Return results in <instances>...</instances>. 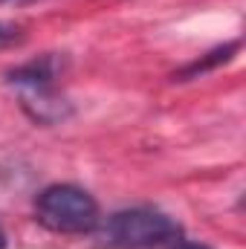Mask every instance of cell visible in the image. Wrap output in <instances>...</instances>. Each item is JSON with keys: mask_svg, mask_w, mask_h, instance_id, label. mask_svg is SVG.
Masks as SVG:
<instances>
[{"mask_svg": "<svg viewBox=\"0 0 246 249\" xmlns=\"http://www.w3.org/2000/svg\"><path fill=\"white\" fill-rule=\"evenodd\" d=\"M96 232L102 247L107 249H154L180 241L183 226L154 206H133L113 212L99 223Z\"/></svg>", "mask_w": 246, "mask_h": 249, "instance_id": "1", "label": "cell"}, {"mask_svg": "<svg viewBox=\"0 0 246 249\" xmlns=\"http://www.w3.org/2000/svg\"><path fill=\"white\" fill-rule=\"evenodd\" d=\"M35 217L44 229L55 235H93L102 223L96 197L72 183L44 188L35 197Z\"/></svg>", "mask_w": 246, "mask_h": 249, "instance_id": "2", "label": "cell"}, {"mask_svg": "<svg viewBox=\"0 0 246 249\" xmlns=\"http://www.w3.org/2000/svg\"><path fill=\"white\" fill-rule=\"evenodd\" d=\"M67 70V58L58 53H47L38 55L26 64H18L12 70H6V81L20 87V90H35V87H55L58 75Z\"/></svg>", "mask_w": 246, "mask_h": 249, "instance_id": "3", "label": "cell"}, {"mask_svg": "<svg viewBox=\"0 0 246 249\" xmlns=\"http://www.w3.org/2000/svg\"><path fill=\"white\" fill-rule=\"evenodd\" d=\"M20 105L23 110L41 124H55L64 116H70V102L64 99L55 87H35V90H20Z\"/></svg>", "mask_w": 246, "mask_h": 249, "instance_id": "4", "label": "cell"}, {"mask_svg": "<svg viewBox=\"0 0 246 249\" xmlns=\"http://www.w3.org/2000/svg\"><path fill=\"white\" fill-rule=\"evenodd\" d=\"M238 50H241V41H229V44H223V47H214V50H209L206 55H200L197 61H191V64H185L183 70H177V72H174V81L200 78V75H206V72H211V70L229 64L238 55Z\"/></svg>", "mask_w": 246, "mask_h": 249, "instance_id": "5", "label": "cell"}, {"mask_svg": "<svg viewBox=\"0 0 246 249\" xmlns=\"http://www.w3.org/2000/svg\"><path fill=\"white\" fill-rule=\"evenodd\" d=\"M20 38H23L20 26H15V23H6V20H0V50H3V47H12V44H18Z\"/></svg>", "mask_w": 246, "mask_h": 249, "instance_id": "6", "label": "cell"}, {"mask_svg": "<svg viewBox=\"0 0 246 249\" xmlns=\"http://www.w3.org/2000/svg\"><path fill=\"white\" fill-rule=\"evenodd\" d=\"M171 249H214V247H209V244H203V241H174Z\"/></svg>", "mask_w": 246, "mask_h": 249, "instance_id": "7", "label": "cell"}, {"mask_svg": "<svg viewBox=\"0 0 246 249\" xmlns=\"http://www.w3.org/2000/svg\"><path fill=\"white\" fill-rule=\"evenodd\" d=\"M0 249H6V235H3V229H0Z\"/></svg>", "mask_w": 246, "mask_h": 249, "instance_id": "8", "label": "cell"}, {"mask_svg": "<svg viewBox=\"0 0 246 249\" xmlns=\"http://www.w3.org/2000/svg\"><path fill=\"white\" fill-rule=\"evenodd\" d=\"M0 3H9V0H0Z\"/></svg>", "mask_w": 246, "mask_h": 249, "instance_id": "9", "label": "cell"}]
</instances>
